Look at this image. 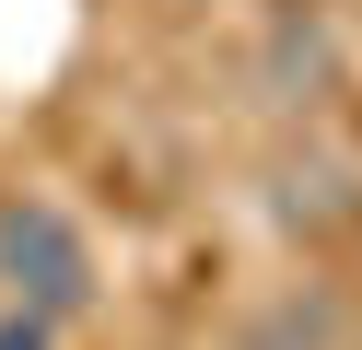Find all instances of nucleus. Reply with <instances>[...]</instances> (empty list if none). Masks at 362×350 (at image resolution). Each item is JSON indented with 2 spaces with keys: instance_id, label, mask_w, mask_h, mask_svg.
<instances>
[{
  "instance_id": "f257e3e1",
  "label": "nucleus",
  "mask_w": 362,
  "mask_h": 350,
  "mask_svg": "<svg viewBox=\"0 0 362 350\" xmlns=\"http://www.w3.org/2000/svg\"><path fill=\"white\" fill-rule=\"evenodd\" d=\"M0 280H12L24 315L71 327L82 303H94V245H82V222L59 199H35V187H12V199H0Z\"/></svg>"
},
{
  "instance_id": "f03ea898",
  "label": "nucleus",
  "mask_w": 362,
  "mask_h": 350,
  "mask_svg": "<svg viewBox=\"0 0 362 350\" xmlns=\"http://www.w3.org/2000/svg\"><path fill=\"white\" fill-rule=\"evenodd\" d=\"M0 350H59V327H47V315H24V303H12V315H0Z\"/></svg>"
}]
</instances>
